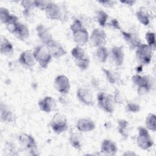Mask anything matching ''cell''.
<instances>
[{"label": "cell", "instance_id": "4", "mask_svg": "<svg viewBox=\"0 0 156 156\" xmlns=\"http://www.w3.org/2000/svg\"><path fill=\"white\" fill-rule=\"evenodd\" d=\"M136 143L138 147L143 150H147L152 147L154 141L146 128L143 127H140L138 128Z\"/></svg>", "mask_w": 156, "mask_h": 156}, {"label": "cell", "instance_id": "11", "mask_svg": "<svg viewBox=\"0 0 156 156\" xmlns=\"http://www.w3.org/2000/svg\"><path fill=\"white\" fill-rule=\"evenodd\" d=\"M8 30L21 40H25L29 36V30L27 26L19 21L9 28Z\"/></svg>", "mask_w": 156, "mask_h": 156}, {"label": "cell", "instance_id": "15", "mask_svg": "<svg viewBox=\"0 0 156 156\" xmlns=\"http://www.w3.org/2000/svg\"><path fill=\"white\" fill-rule=\"evenodd\" d=\"M46 46L48 48L52 57L59 58L66 54V51L63 46L54 39L50 41Z\"/></svg>", "mask_w": 156, "mask_h": 156}, {"label": "cell", "instance_id": "33", "mask_svg": "<svg viewBox=\"0 0 156 156\" xmlns=\"http://www.w3.org/2000/svg\"><path fill=\"white\" fill-rule=\"evenodd\" d=\"M145 39L147 43V45L153 50L155 48V33L152 32H147L145 34Z\"/></svg>", "mask_w": 156, "mask_h": 156}, {"label": "cell", "instance_id": "26", "mask_svg": "<svg viewBox=\"0 0 156 156\" xmlns=\"http://www.w3.org/2000/svg\"><path fill=\"white\" fill-rule=\"evenodd\" d=\"M118 130L120 135L127 138L130 132V126L129 122L125 119H119L118 121Z\"/></svg>", "mask_w": 156, "mask_h": 156}, {"label": "cell", "instance_id": "16", "mask_svg": "<svg viewBox=\"0 0 156 156\" xmlns=\"http://www.w3.org/2000/svg\"><path fill=\"white\" fill-rule=\"evenodd\" d=\"M38 105L42 112L50 113L55 110L57 103L55 100L51 96H46L38 102Z\"/></svg>", "mask_w": 156, "mask_h": 156}, {"label": "cell", "instance_id": "30", "mask_svg": "<svg viewBox=\"0 0 156 156\" xmlns=\"http://www.w3.org/2000/svg\"><path fill=\"white\" fill-rule=\"evenodd\" d=\"M145 124L146 129L152 132L156 130V116L154 113H149L146 118Z\"/></svg>", "mask_w": 156, "mask_h": 156}, {"label": "cell", "instance_id": "18", "mask_svg": "<svg viewBox=\"0 0 156 156\" xmlns=\"http://www.w3.org/2000/svg\"><path fill=\"white\" fill-rule=\"evenodd\" d=\"M101 152L104 155H115L118 152V147L114 141L108 139H105L101 143Z\"/></svg>", "mask_w": 156, "mask_h": 156}, {"label": "cell", "instance_id": "13", "mask_svg": "<svg viewBox=\"0 0 156 156\" xmlns=\"http://www.w3.org/2000/svg\"><path fill=\"white\" fill-rule=\"evenodd\" d=\"M36 32L38 37L43 45L46 46L50 41L54 40L52 35L49 28L42 24H40L36 27Z\"/></svg>", "mask_w": 156, "mask_h": 156}, {"label": "cell", "instance_id": "10", "mask_svg": "<svg viewBox=\"0 0 156 156\" xmlns=\"http://www.w3.org/2000/svg\"><path fill=\"white\" fill-rule=\"evenodd\" d=\"M54 86L55 90L62 94H66L71 88V84L69 79L65 75L57 76L54 82Z\"/></svg>", "mask_w": 156, "mask_h": 156}, {"label": "cell", "instance_id": "29", "mask_svg": "<svg viewBox=\"0 0 156 156\" xmlns=\"http://www.w3.org/2000/svg\"><path fill=\"white\" fill-rule=\"evenodd\" d=\"M94 54L97 59L102 63L105 62L109 55V53L105 46L97 48Z\"/></svg>", "mask_w": 156, "mask_h": 156}, {"label": "cell", "instance_id": "39", "mask_svg": "<svg viewBox=\"0 0 156 156\" xmlns=\"http://www.w3.org/2000/svg\"><path fill=\"white\" fill-rule=\"evenodd\" d=\"M107 24L110 26H111L112 27L115 29H118V30H121L120 24L119 21L115 18L112 19L109 22L107 23Z\"/></svg>", "mask_w": 156, "mask_h": 156}, {"label": "cell", "instance_id": "22", "mask_svg": "<svg viewBox=\"0 0 156 156\" xmlns=\"http://www.w3.org/2000/svg\"><path fill=\"white\" fill-rule=\"evenodd\" d=\"M0 52L1 54L7 57H11L13 54V47L12 43L3 35H1L0 38Z\"/></svg>", "mask_w": 156, "mask_h": 156}, {"label": "cell", "instance_id": "34", "mask_svg": "<svg viewBox=\"0 0 156 156\" xmlns=\"http://www.w3.org/2000/svg\"><path fill=\"white\" fill-rule=\"evenodd\" d=\"M113 99L115 104H122L126 101V97L125 95L122 92H121L119 90H116L114 93Z\"/></svg>", "mask_w": 156, "mask_h": 156}, {"label": "cell", "instance_id": "41", "mask_svg": "<svg viewBox=\"0 0 156 156\" xmlns=\"http://www.w3.org/2000/svg\"><path fill=\"white\" fill-rule=\"evenodd\" d=\"M120 2L122 4H124L126 5H130V6H132L135 2V1H133V0H128V1H120Z\"/></svg>", "mask_w": 156, "mask_h": 156}, {"label": "cell", "instance_id": "14", "mask_svg": "<svg viewBox=\"0 0 156 156\" xmlns=\"http://www.w3.org/2000/svg\"><path fill=\"white\" fill-rule=\"evenodd\" d=\"M18 61L22 66L28 69L32 68L36 62L33 52L29 50L22 52L18 58Z\"/></svg>", "mask_w": 156, "mask_h": 156}, {"label": "cell", "instance_id": "2", "mask_svg": "<svg viewBox=\"0 0 156 156\" xmlns=\"http://www.w3.org/2000/svg\"><path fill=\"white\" fill-rule=\"evenodd\" d=\"M44 12L46 17L51 20L64 21L66 19L65 10L56 3L50 2Z\"/></svg>", "mask_w": 156, "mask_h": 156}, {"label": "cell", "instance_id": "40", "mask_svg": "<svg viewBox=\"0 0 156 156\" xmlns=\"http://www.w3.org/2000/svg\"><path fill=\"white\" fill-rule=\"evenodd\" d=\"M98 2L105 7H111L115 5V4L116 3V1H98Z\"/></svg>", "mask_w": 156, "mask_h": 156}, {"label": "cell", "instance_id": "31", "mask_svg": "<svg viewBox=\"0 0 156 156\" xmlns=\"http://www.w3.org/2000/svg\"><path fill=\"white\" fill-rule=\"evenodd\" d=\"M136 16L138 21L144 26H147L150 23L149 16L147 12H146L144 10L140 9L138 10L136 13Z\"/></svg>", "mask_w": 156, "mask_h": 156}, {"label": "cell", "instance_id": "24", "mask_svg": "<svg viewBox=\"0 0 156 156\" xmlns=\"http://www.w3.org/2000/svg\"><path fill=\"white\" fill-rule=\"evenodd\" d=\"M71 55L74 59L76 65L83 63L89 59L85 51L79 46H76L71 50Z\"/></svg>", "mask_w": 156, "mask_h": 156}, {"label": "cell", "instance_id": "9", "mask_svg": "<svg viewBox=\"0 0 156 156\" xmlns=\"http://www.w3.org/2000/svg\"><path fill=\"white\" fill-rule=\"evenodd\" d=\"M89 40L91 44L94 47L104 46L107 41V35L103 29L96 28L92 32Z\"/></svg>", "mask_w": 156, "mask_h": 156}, {"label": "cell", "instance_id": "27", "mask_svg": "<svg viewBox=\"0 0 156 156\" xmlns=\"http://www.w3.org/2000/svg\"><path fill=\"white\" fill-rule=\"evenodd\" d=\"M102 70L104 72L105 77L107 80L109 82V83L112 84H115L119 82L120 79V75L117 72L110 69H105L104 68H102Z\"/></svg>", "mask_w": 156, "mask_h": 156}, {"label": "cell", "instance_id": "3", "mask_svg": "<svg viewBox=\"0 0 156 156\" xmlns=\"http://www.w3.org/2000/svg\"><path fill=\"white\" fill-rule=\"evenodd\" d=\"M97 100L99 106L105 112L108 113H113L116 104L112 94L103 91L100 92L97 96Z\"/></svg>", "mask_w": 156, "mask_h": 156}, {"label": "cell", "instance_id": "12", "mask_svg": "<svg viewBox=\"0 0 156 156\" xmlns=\"http://www.w3.org/2000/svg\"><path fill=\"white\" fill-rule=\"evenodd\" d=\"M76 95L79 100L86 105H92L94 104L93 94L91 90L85 87L77 89Z\"/></svg>", "mask_w": 156, "mask_h": 156}, {"label": "cell", "instance_id": "25", "mask_svg": "<svg viewBox=\"0 0 156 156\" xmlns=\"http://www.w3.org/2000/svg\"><path fill=\"white\" fill-rule=\"evenodd\" d=\"M69 142L73 147L80 150L83 145V137L80 133L73 132L69 137Z\"/></svg>", "mask_w": 156, "mask_h": 156}, {"label": "cell", "instance_id": "35", "mask_svg": "<svg viewBox=\"0 0 156 156\" xmlns=\"http://www.w3.org/2000/svg\"><path fill=\"white\" fill-rule=\"evenodd\" d=\"M125 108L126 112H127L135 113L140 112L141 108H140V105L138 104L133 102H130L127 104Z\"/></svg>", "mask_w": 156, "mask_h": 156}, {"label": "cell", "instance_id": "7", "mask_svg": "<svg viewBox=\"0 0 156 156\" xmlns=\"http://www.w3.org/2000/svg\"><path fill=\"white\" fill-rule=\"evenodd\" d=\"M132 80L137 87L139 93L149 92L152 88L151 80L147 76L135 74L132 76Z\"/></svg>", "mask_w": 156, "mask_h": 156}, {"label": "cell", "instance_id": "37", "mask_svg": "<svg viewBox=\"0 0 156 156\" xmlns=\"http://www.w3.org/2000/svg\"><path fill=\"white\" fill-rule=\"evenodd\" d=\"M51 1H43V0H35L34 1L35 6L36 8L40 9L41 10H45Z\"/></svg>", "mask_w": 156, "mask_h": 156}, {"label": "cell", "instance_id": "21", "mask_svg": "<svg viewBox=\"0 0 156 156\" xmlns=\"http://www.w3.org/2000/svg\"><path fill=\"white\" fill-rule=\"evenodd\" d=\"M73 37L74 41L79 46L85 44L90 38L88 32L85 27L73 32Z\"/></svg>", "mask_w": 156, "mask_h": 156}, {"label": "cell", "instance_id": "6", "mask_svg": "<svg viewBox=\"0 0 156 156\" xmlns=\"http://www.w3.org/2000/svg\"><path fill=\"white\" fill-rule=\"evenodd\" d=\"M153 55V49L146 44H141L136 50V58L143 64L150 63Z\"/></svg>", "mask_w": 156, "mask_h": 156}, {"label": "cell", "instance_id": "32", "mask_svg": "<svg viewBox=\"0 0 156 156\" xmlns=\"http://www.w3.org/2000/svg\"><path fill=\"white\" fill-rule=\"evenodd\" d=\"M108 18V13L103 10H99L96 14V20L101 27H105L107 24Z\"/></svg>", "mask_w": 156, "mask_h": 156}, {"label": "cell", "instance_id": "8", "mask_svg": "<svg viewBox=\"0 0 156 156\" xmlns=\"http://www.w3.org/2000/svg\"><path fill=\"white\" fill-rule=\"evenodd\" d=\"M20 143L32 155H37V145L34 138L29 134L22 133L18 137Z\"/></svg>", "mask_w": 156, "mask_h": 156}, {"label": "cell", "instance_id": "23", "mask_svg": "<svg viewBox=\"0 0 156 156\" xmlns=\"http://www.w3.org/2000/svg\"><path fill=\"white\" fill-rule=\"evenodd\" d=\"M1 120L4 122H12L15 120V116L12 110L7 105L1 104Z\"/></svg>", "mask_w": 156, "mask_h": 156}, {"label": "cell", "instance_id": "17", "mask_svg": "<svg viewBox=\"0 0 156 156\" xmlns=\"http://www.w3.org/2000/svg\"><path fill=\"white\" fill-rule=\"evenodd\" d=\"M121 34L126 42L132 49H136L141 44V40L136 33L121 30Z\"/></svg>", "mask_w": 156, "mask_h": 156}, {"label": "cell", "instance_id": "5", "mask_svg": "<svg viewBox=\"0 0 156 156\" xmlns=\"http://www.w3.org/2000/svg\"><path fill=\"white\" fill-rule=\"evenodd\" d=\"M50 125L52 130L57 134L65 132L68 129L66 118L61 113H56L54 115L51 120Z\"/></svg>", "mask_w": 156, "mask_h": 156}, {"label": "cell", "instance_id": "36", "mask_svg": "<svg viewBox=\"0 0 156 156\" xmlns=\"http://www.w3.org/2000/svg\"><path fill=\"white\" fill-rule=\"evenodd\" d=\"M21 6L23 7V10L33 11L34 9L35 8L34 1L30 0H23L21 2Z\"/></svg>", "mask_w": 156, "mask_h": 156}, {"label": "cell", "instance_id": "38", "mask_svg": "<svg viewBox=\"0 0 156 156\" xmlns=\"http://www.w3.org/2000/svg\"><path fill=\"white\" fill-rule=\"evenodd\" d=\"M83 27H84L83 26L82 22L79 20H75L70 25V29L72 31V32L77 31Z\"/></svg>", "mask_w": 156, "mask_h": 156}, {"label": "cell", "instance_id": "28", "mask_svg": "<svg viewBox=\"0 0 156 156\" xmlns=\"http://www.w3.org/2000/svg\"><path fill=\"white\" fill-rule=\"evenodd\" d=\"M15 17L16 16L11 14L7 9L5 7L0 8V20L1 23L6 25Z\"/></svg>", "mask_w": 156, "mask_h": 156}, {"label": "cell", "instance_id": "19", "mask_svg": "<svg viewBox=\"0 0 156 156\" xmlns=\"http://www.w3.org/2000/svg\"><path fill=\"white\" fill-rule=\"evenodd\" d=\"M110 55L114 64L119 66L122 65L124 60V52L121 46H114L110 50Z\"/></svg>", "mask_w": 156, "mask_h": 156}, {"label": "cell", "instance_id": "42", "mask_svg": "<svg viewBox=\"0 0 156 156\" xmlns=\"http://www.w3.org/2000/svg\"><path fill=\"white\" fill-rule=\"evenodd\" d=\"M123 155H136V154L133 152H131V151H127L125 153H124Z\"/></svg>", "mask_w": 156, "mask_h": 156}, {"label": "cell", "instance_id": "20", "mask_svg": "<svg viewBox=\"0 0 156 156\" xmlns=\"http://www.w3.org/2000/svg\"><path fill=\"white\" fill-rule=\"evenodd\" d=\"M95 123L90 118H82L79 119L76 122L77 129L82 132H91L95 129Z\"/></svg>", "mask_w": 156, "mask_h": 156}, {"label": "cell", "instance_id": "1", "mask_svg": "<svg viewBox=\"0 0 156 156\" xmlns=\"http://www.w3.org/2000/svg\"><path fill=\"white\" fill-rule=\"evenodd\" d=\"M33 54L36 62L42 68H46L51 61L52 55L45 45H39L35 48Z\"/></svg>", "mask_w": 156, "mask_h": 156}]
</instances>
